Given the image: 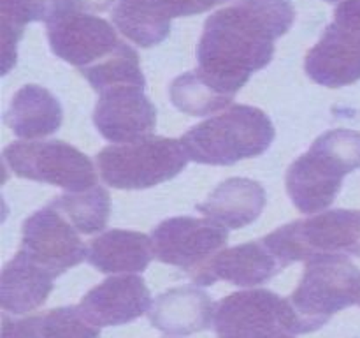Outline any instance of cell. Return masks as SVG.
<instances>
[{"label":"cell","instance_id":"cell-1","mask_svg":"<svg viewBox=\"0 0 360 338\" xmlns=\"http://www.w3.org/2000/svg\"><path fill=\"white\" fill-rule=\"evenodd\" d=\"M295 20L290 0H241L211 14L197 44L199 73L234 97L257 70L271 63L274 41Z\"/></svg>","mask_w":360,"mask_h":338},{"label":"cell","instance_id":"cell-2","mask_svg":"<svg viewBox=\"0 0 360 338\" xmlns=\"http://www.w3.org/2000/svg\"><path fill=\"white\" fill-rule=\"evenodd\" d=\"M274 136L276 130L267 113L238 104L190 129L181 143L190 161L197 164L232 165L262 155Z\"/></svg>","mask_w":360,"mask_h":338},{"label":"cell","instance_id":"cell-3","mask_svg":"<svg viewBox=\"0 0 360 338\" xmlns=\"http://www.w3.org/2000/svg\"><path fill=\"white\" fill-rule=\"evenodd\" d=\"M288 301L301 334L319 331L334 313L360 303V270L347 256L313 257Z\"/></svg>","mask_w":360,"mask_h":338},{"label":"cell","instance_id":"cell-4","mask_svg":"<svg viewBox=\"0 0 360 338\" xmlns=\"http://www.w3.org/2000/svg\"><path fill=\"white\" fill-rule=\"evenodd\" d=\"M190 157L181 139L146 136L105 146L97 155L102 180L115 189L141 190L178 176Z\"/></svg>","mask_w":360,"mask_h":338},{"label":"cell","instance_id":"cell-5","mask_svg":"<svg viewBox=\"0 0 360 338\" xmlns=\"http://www.w3.org/2000/svg\"><path fill=\"white\" fill-rule=\"evenodd\" d=\"M266 242L287 266L320 256H360V210H330L290 222Z\"/></svg>","mask_w":360,"mask_h":338},{"label":"cell","instance_id":"cell-6","mask_svg":"<svg viewBox=\"0 0 360 338\" xmlns=\"http://www.w3.org/2000/svg\"><path fill=\"white\" fill-rule=\"evenodd\" d=\"M218 338H297L299 319L290 301L267 289L232 292L217 305Z\"/></svg>","mask_w":360,"mask_h":338},{"label":"cell","instance_id":"cell-7","mask_svg":"<svg viewBox=\"0 0 360 338\" xmlns=\"http://www.w3.org/2000/svg\"><path fill=\"white\" fill-rule=\"evenodd\" d=\"M4 162L20 178L83 192L97 183L90 158L63 141H20L4 148Z\"/></svg>","mask_w":360,"mask_h":338},{"label":"cell","instance_id":"cell-8","mask_svg":"<svg viewBox=\"0 0 360 338\" xmlns=\"http://www.w3.org/2000/svg\"><path fill=\"white\" fill-rule=\"evenodd\" d=\"M304 69L327 88L360 80V0H345L336 7L334 21L306 55Z\"/></svg>","mask_w":360,"mask_h":338},{"label":"cell","instance_id":"cell-9","mask_svg":"<svg viewBox=\"0 0 360 338\" xmlns=\"http://www.w3.org/2000/svg\"><path fill=\"white\" fill-rule=\"evenodd\" d=\"M151 242L160 263L185 270L195 282L227 246L229 232L211 218L172 217L151 231Z\"/></svg>","mask_w":360,"mask_h":338},{"label":"cell","instance_id":"cell-10","mask_svg":"<svg viewBox=\"0 0 360 338\" xmlns=\"http://www.w3.org/2000/svg\"><path fill=\"white\" fill-rule=\"evenodd\" d=\"M352 171L354 169L320 136L309 151L288 168L287 192L299 211L319 213L334 203L343 178Z\"/></svg>","mask_w":360,"mask_h":338},{"label":"cell","instance_id":"cell-11","mask_svg":"<svg viewBox=\"0 0 360 338\" xmlns=\"http://www.w3.org/2000/svg\"><path fill=\"white\" fill-rule=\"evenodd\" d=\"M20 250L53 278L77 266L88 256L74 225L51 204L25 220Z\"/></svg>","mask_w":360,"mask_h":338},{"label":"cell","instance_id":"cell-12","mask_svg":"<svg viewBox=\"0 0 360 338\" xmlns=\"http://www.w3.org/2000/svg\"><path fill=\"white\" fill-rule=\"evenodd\" d=\"M48 41L58 58L79 69L108 58L122 41L109 21L76 11L48 25Z\"/></svg>","mask_w":360,"mask_h":338},{"label":"cell","instance_id":"cell-13","mask_svg":"<svg viewBox=\"0 0 360 338\" xmlns=\"http://www.w3.org/2000/svg\"><path fill=\"white\" fill-rule=\"evenodd\" d=\"M206 0H120L112 13L115 27L141 48H151L169 37L171 21L210 11Z\"/></svg>","mask_w":360,"mask_h":338},{"label":"cell","instance_id":"cell-14","mask_svg":"<svg viewBox=\"0 0 360 338\" xmlns=\"http://www.w3.org/2000/svg\"><path fill=\"white\" fill-rule=\"evenodd\" d=\"M94 122L108 141L129 143L151 136L157 109L144 94V87H118L98 94Z\"/></svg>","mask_w":360,"mask_h":338},{"label":"cell","instance_id":"cell-15","mask_svg":"<svg viewBox=\"0 0 360 338\" xmlns=\"http://www.w3.org/2000/svg\"><path fill=\"white\" fill-rule=\"evenodd\" d=\"M151 294L137 275H120L105 278L102 284L83 296L79 310L97 327L122 326L150 312Z\"/></svg>","mask_w":360,"mask_h":338},{"label":"cell","instance_id":"cell-16","mask_svg":"<svg viewBox=\"0 0 360 338\" xmlns=\"http://www.w3.org/2000/svg\"><path fill=\"white\" fill-rule=\"evenodd\" d=\"M287 264L267 245L266 238L221 250L195 280V285H213L218 278L241 287H253L276 277Z\"/></svg>","mask_w":360,"mask_h":338},{"label":"cell","instance_id":"cell-17","mask_svg":"<svg viewBox=\"0 0 360 338\" xmlns=\"http://www.w3.org/2000/svg\"><path fill=\"white\" fill-rule=\"evenodd\" d=\"M217 305L199 285H183L162 292L151 305V326L167 334L199 333L214 326Z\"/></svg>","mask_w":360,"mask_h":338},{"label":"cell","instance_id":"cell-18","mask_svg":"<svg viewBox=\"0 0 360 338\" xmlns=\"http://www.w3.org/2000/svg\"><path fill=\"white\" fill-rule=\"evenodd\" d=\"M266 201V190L259 182L231 178L220 183L197 210L225 227L241 229L259 218Z\"/></svg>","mask_w":360,"mask_h":338},{"label":"cell","instance_id":"cell-19","mask_svg":"<svg viewBox=\"0 0 360 338\" xmlns=\"http://www.w3.org/2000/svg\"><path fill=\"white\" fill-rule=\"evenodd\" d=\"M79 9L77 0H0L2 28V73L7 74L16 63V48L25 25L44 21L46 25Z\"/></svg>","mask_w":360,"mask_h":338},{"label":"cell","instance_id":"cell-20","mask_svg":"<svg viewBox=\"0 0 360 338\" xmlns=\"http://www.w3.org/2000/svg\"><path fill=\"white\" fill-rule=\"evenodd\" d=\"M4 120L18 137L35 139L60 129L63 109L49 90L39 84H25L14 94Z\"/></svg>","mask_w":360,"mask_h":338},{"label":"cell","instance_id":"cell-21","mask_svg":"<svg viewBox=\"0 0 360 338\" xmlns=\"http://www.w3.org/2000/svg\"><path fill=\"white\" fill-rule=\"evenodd\" d=\"M153 257L150 236L112 229L90 243L86 259L102 273H136L146 270Z\"/></svg>","mask_w":360,"mask_h":338},{"label":"cell","instance_id":"cell-22","mask_svg":"<svg viewBox=\"0 0 360 338\" xmlns=\"http://www.w3.org/2000/svg\"><path fill=\"white\" fill-rule=\"evenodd\" d=\"M55 278L32 263L25 252H18L0 277V303L6 312L21 315L44 305L53 291Z\"/></svg>","mask_w":360,"mask_h":338},{"label":"cell","instance_id":"cell-23","mask_svg":"<svg viewBox=\"0 0 360 338\" xmlns=\"http://www.w3.org/2000/svg\"><path fill=\"white\" fill-rule=\"evenodd\" d=\"M2 338H101V327L91 324L79 306H60L23 319L4 313Z\"/></svg>","mask_w":360,"mask_h":338},{"label":"cell","instance_id":"cell-24","mask_svg":"<svg viewBox=\"0 0 360 338\" xmlns=\"http://www.w3.org/2000/svg\"><path fill=\"white\" fill-rule=\"evenodd\" d=\"M49 204L56 208L74 225V229L83 234H95L105 229L111 211L108 190L98 185L83 192L63 194Z\"/></svg>","mask_w":360,"mask_h":338},{"label":"cell","instance_id":"cell-25","mask_svg":"<svg viewBox=\"0 0 360 338\" xmlns=\"http://www.w3.org/2000/svg\"><path fill=\"white\" fill-rule=\"evenodd\" d=\"M97 94L118 87H146V80L141 70L139 55L132 46L120 42L118 48L95 65L81 69Z\"/></svg>","mask_w":360,"mask_h":338},{"label":"cell","instance_id":"cell-26","mask_svg":"<svg viewBox=\"0 0 360 338\" xmlns=\"http://www.w3.org/2000/svg\"><path fill=\"white\" fill-rule=\"evenodd\" d=\"M169 95L172 104L190 116L210 115L218 109H224L234 99L218 92L199 70L176 77L169 88Z\"/></svg>","mask_w":360,"mask_h":338},{"label":"cell","instance_id":"cell-27","mask_svg":"<svg viewBox=\"0 0 360 338\" xmlns=\"http://www.w3.org/2000/svg\"><path fill=\"white\" fill-rule=\"evenodd\" d=\"M116 2L118 0H77L79 9L84 13H102V11H108L109 7H112V4Z\"/></svg>","mask_w":360,"mask_h":338},{"label":"cell","instance_id":"cell-28","mask_svg":"<svg viewBox=\"0 0 360 338\" xmlns=\"http://www.w3.org/2000/svg\"><path fill=\"white\" fill-rule=\"evenodd\" d=\"M207 4H210V7H214V6H218V4H221V2H227V0H206Z\"/></svg>","mask_w":360,"mask_h":338},{"label":"cell","instance_id":"cell-29","mask_svg":"<svg viewBox=\"0 0 360 338\" xmlns=\"http://www.w3.org/2000/svg\"><path fill=\"white\" fill-rule=\"evenodd\" d=\"M326 2H338V0H326Z\"/></svg>","mask_w":360,"mask_h":338}]
</instances>
